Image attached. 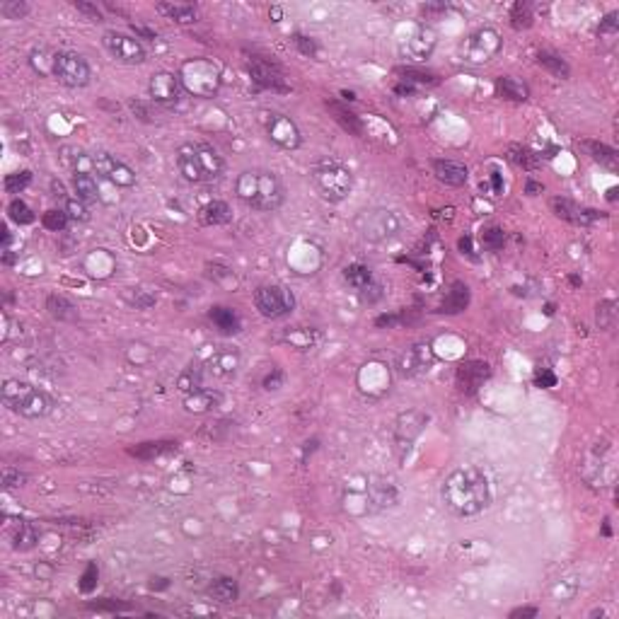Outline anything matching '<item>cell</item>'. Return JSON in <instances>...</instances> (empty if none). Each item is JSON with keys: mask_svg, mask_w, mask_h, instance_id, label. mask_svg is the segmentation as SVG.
I'll return each mask as SVG.
<instances>
[{"mask_svg": "<svg viewBox=\"0 0 619 619\" xmlns=\"http://www.w3.org/2000/svg\"><path fill=\"white\" fill-rule=\"evenodd\" d=\"M237 199L257 211H276L283 206L286 192L278 177L266 169H245L235 184Z\"/></svg>", "mask_w": 619, "mask_h": 619, "instance_id": "obj_2", "label": "cell"}, {"mask_svg": "<svg viewBox=\"0 0 619 619\" xmlns=\"http://www.w3.org/2000/svg\"><path fill=\"white\" fill-rule=\"evenodd\" d=\"M182 87L194 97H213L220 90V68L208 59H192L179 70Z\"/></svg>", "mask_w": 619, "mask_h": 619, "instance_id": "obj_5", "label": "cell"}, {"mask_svg": "<svg viewBox=\"0 0 619 619\" xmlns=\"http://www.w3.org/2000/svg\"><path fill=\"white\" fill-rule=\"evenodd\" d=\"M498 51H501V34L491 27L477 29L474 34H469V39L462 46L464 61H469V63H487Z\"/></svg>", "mask_w": 619, "mask_h": 619, "instance_id": "obj_9", "label": "cell"}, {"mask_svg": "<svg viewBox=\"0 0 619 619\" xmlns=\"http://www.w3.org/2000/svg\"><path fill=\"white\" fill-rule=\"evenodd\" d=\"M158 10L162 15H167L169 20L179 22V24H192V22H196V8H192V5H167V3H160Z\"/></svg>", "mask_w": 619, "mask_h": 619, "instance_id": "obj_33", "label": "cell"}, {"mask_svg": "<svg viewBox=\"0 0 619 619\" xmlns=\"http://www.w3.org/2000/svg\"><path fill=\"white\" fill-rule=\"evenodd\" d=\"M177 167L187 182H213L223 172V158L208 143H184L177 151Z\"/></svg>", "mask_w": 619, "mask_h": 619, "instance_id": "obj_3", "label": "cell"}, {"mask_svg": "<svg viewBox=\"0 0 619 619\" xmlns=\"http://www.w3.org/2000/svg\"><path fill=\"white\" fill-rule=\"evenodd\" d=\"M75 8L80 10V13H85L90 20H97V22H100V20H102V13H100V10H97V5H90V3H75Z\"/></svg>", "mask_w": 619, "mask_h": 619, "instance_id": "obj_58", "label": "cell"}, {"mask_svg": "<svg viewBox=\"0 0 619 619\" xmlns=\"http://www.w3.org/2000/svg\"><path fill=\"white\" fill-rule=\"evenodd\" d=\"M0 397H3V404L10 411L24 416V419H41L54 406V402H51V397L46 392L37 390L29 383H22V380H5Z\"/></svg>", "mask_w": 619, "mask_h": 619, "instance_id": "obj_4", "label": "cell"}, {"mask_svg": "<svg viewBox=\"0 0 619 619\" xmlns=\"http://www.w3.org/2000/svg\"><path fill=\"white\" fill-rule=\"evenodd\" d=\"M66 213H68L70 220H87L90 218V213H87L85 208V201L80 199H66Z\"/></svg>", "mask_w": 619, "mask_h": 619, "instance_id": "obj_49", "label": "cell"}, {"mask_svg": "<svg viewBox=\"0 0 619 619\" xmlns=\"http://www.w3.org/2000/svg\"><path fill=\"white\" fill-rule=\"evenodd\" d=\"M0 13L8 20H22L24 15L29 13V8L24 3H20V0H5V3L0 5Z\"/></svg>", "mask_w": 619, "mask_h": 619, "instance_id": "obj_47", "label": "cell"}, {"mask_svg": "<svg viewBox=\"0 0 619 619\" xmlns=\"http://www.w3.org/2000/svg\"><path fill=\"white\" fill-rule=\"evenodd\" d=\"M105 46L112 56L119 61V63H126V66H138L146 61V49L136 37H128L123 32H107L105 34Z\"/></svg>", "mask_w": 619, "mask_h": 619, "instance_id": "obj_11", "label": "cell"}, {"mask_svg": "<svg viewBox=\"0 0 619 619\" xmlns=\"http://www.w3.org/2000/svg\"><path fill=\"white\" fill-rule=\"evenodd\" d=\"M431 167L438 182L448 184V187H462L469 179V169L457 160H433Z\"/></svg>", "mask_w": 619, "mask_h": 619, "instance_id": "obj_19", "label": "cell"}, {"mask_svg": "<svg viewBox=\"0 0 619 619\" xmlns=\"http://www.w3.org/2000/svg\"><path fill=\"white\" fill-rule=\"evenodd\" d=\"M22 482H24V474H20V469H13V467H5L3 469V484H5V489L22 487Z\"/></svg>", "mask_w": 619, "mask_h": 619, "instance_id": "obj_52", "label": "cell"}, {"mask_svg": "<svg viewBox=\"0 0 619 619\" xmlns=\"http://www.w3.org/2000/svg\"><path fill=\"white\" fill-rule=\"evenodd\" d=\"M617 305L612 300H605L597 305V324L600 329H612L615 327V317H617Z\"/></svg>", "mask_w": 619, "mask_h": 619, "instance_id": "obj_44", "label": "cell"}, {"mask_svg": "<svg viewBox=\"0 0 619 619\" xmlns=\"http://www.w3.org/2000/svg\"><path fill=\"white\" fill-rule=\"evenodd\" d=\"M344 276H346V281L353 288H358V291L365 286V283L373 281V278H370V269H368V266H363V264H351V266H346Z\"/></svg>", "mask_w": 619, "mask_h": 619, "instance_id": "obj_40", "label": "cell"}, {"mask_svg": "<svg viewBox=\"0 0 619 619\" xmlns=\"http://www.w3.org/2000/svg\"><path fill=\"white\" fill-rule=\"evenodd\" d=\"M44 225L49 230H63L66 228V223H68V213H66V211H46L44 213Z\"/></svg>", "mask_w": 619, "mask_h": 619, "instance_id": "obj_48", "label": "cell"}, {"mask_svg": "<svg viewBox=\"0 0 619 619\" xmlns=\"http://www.w3.org/2000/svg\"><path fill=\"white\" fill-rule=\"evenodd\" d=\"M436 44H438V34L433 32L431 27H419V29H414V34L404 41V49L402 51H404L409 59L424 61L433 54Z\"/></svg>", "mask_w": 619, "mask_h": 619, "instance_id": "obj_17", "label": "cell"}, {"mask_svg": "<svg viewBox=\"0 0 619 619\" xmlns=\"http://www.w3.org/2000/svg\"><path fill=\"white\" fill-rule=\"evenodd\" d=\"M266 133L283 151H296L303 141L298 123L286 114H269V119H266Z\"/></svg>", "mask_w": 619, "mask_h": 619, "instance_id": "obj_13", "label": "cell"}, {"mask_svg": "<svg viewBox=\"0 0 619 619\" xmlns=\"http://www.w3.org/2000/svg\"><path fill=\"white\" fill-rule=\"evenodd\" d=\"M34 542H37V530L29 523H20V530L15 535V547L17 549H32Z\"/></svg>", "mask_w": 619, "mask_h": 619, "instance_id": "obj_43", "label": "cell"}, {"mask_svg": "<svg viewBox=\"0 0 619 619\" xmlns=\"http://www.w3.org/2000/svg\"><path fill=\"white\" fill-rule=\"evenodd\" d=\"M204 375H206L204 363L196 360V363H192L189 368L182 370V375H179V380H177V387L184 392V395H192V392L204 387Z\"/></svg>", "mask_w": 619, "mask_h": 619, "instance_id": "obj_27", "label": "cell"}, {"mask_svg": "<svg viewBox=\"0 0 619 619\" xmlns=\"http://www.w3.org/2000/svg\"><path fill=\"white\" fill-rule=\"evenodd\" d=\"M8 213H10V218H13L15 223H20V225H29V223H34V213H32V208H29V206L24 204V201H20V199H15L13 204L8 206Z\"/></svg>", "mask_w": 619, "mask_h": 619, "instance_id": "obj_41", "label": "cell"}, {"mask_svg": "<svg viewBox=\"0 0 619 619\" xmlns=\"http://www.w3.org/2000/svg\"><path fill=\"white\" fill-rule=\"evenodd\" d=\"M441 496L450 513L460 515V518H469V515H479L487 508L491 491H489V482L482 469L457 467L445 479Z\"/></svg>", "mask_w": 619, "mask_h": 619, "instance_id": "obj_1", "label": "cell"}, {"mask_svg": "<svg viewBox=\"0 0 619 619\" xmlns=\"http://www.w3.org/2000/svg\"><path fill=\"white\" fill-rule=\"evenodd\" d=\"M399 75H404V80H419V82H431V75L428 73H419V70H411V68H399L397 70Z\"/></svg>", "mask_w": 619, "mask_h": 619, "instance_id": "obj_57", "label": "cell"}, {"mask_svg": "<svg viewBox=\"0 0 619 619\" xmlns=\"http://www.w3.org/2000/svg\"><path fill=\"white\" fill-rule=\"evenodd\" d=\"M281 380H283V378H281V373H276V375H273V378H271V375H269V378H266V380H264L266 390H276V387H278V385H281Z\"/></svg>", "mask_w": 619, "mask_h": 619, "instance_id": "obj_61", "label": "cell"}, {"mask_svg": "<svg viewBox=\"0 0 619 619\" xmlns=\"http://www.w3.org/2000/svg\"><path fill=\"white\" fill-rule=\"evenodd\" d=\"M518 617H537V607H518V610L510 612V619Z\"/></svg>", "mask_w": 619, "mask_h": 619, "instance_id": "obj_60", "label": "cell"}, {"mask_svg": "<svg viewBox=\"0 0 619 619\" xmlns=\"http://www.w3.org/2000/svg\"><path fill=\"white\" fill-rule=\"evenodd\" d=\"M46 310L51 312V317L63 319V322H73V319L77 317V307L63 296H49V300H46Z\"/></svg>", "mask_w": 619, "mask_h": 619, "instance_id": "obj_30", "label": "cell"}, {"mask_svg": "<svg viewBox=\"0 0 619 619\" xmlns=\"http://www.w3.org/2000/svg\"><path fill=\"white\" fill-rule=\"evenodd\" d=\"M360 298H363L365 303H375V300H380V298H383V288L378 286V283H365L363 288H360Z\"/></svg>", "mask_w": 619, "mask_h": 619, "instance_id": "obj_53", "label": "cell"}, {"mask_svg": "<svg viewBox=\"0 0 619 619\" xmlns=\"http://www.w3.org/2000/svg\"><path fill=\"white\" fill-rule=\"evenodd\" d=\"M496 90L501 92L505 100H513V102H525V100H528V87H525L520 80H515V77H510V75L498 77Z\"/></svg>", "mask_w": 619, "mask_h": 619, "instance_id": "obj_32", "label": "cell"}, {"mask_svg": "<svg viewBox=\"0 0 619 619\" xmlns=\"http://www.w3.org/2000/svg\"><path fill=\"white\" fill-rule=\"evenodd\" d=\"M254 305L264 317L269 319H278L286 317L293 307H296V298L288 291L286 286H278V283H269V286H259L254 293Z\"/></svg>", "mask_w": 619, "mask_h": 619, "instance_id": "obj_7", "label": "cell"}, {"mask_svg": "<svg viewBox=\"0 0 619 619\" xmlns=\"http://www.w3.org/2000/svg\"><path fill=\"white\" fill-rule=\"evenodd\" d=\"M510 24L515 29H523L533 24V10H530L528 3H515L513 10H510Z\"/></svg>", "mask_w": 619, "mask_h": 619, "instance_id": "obj_42", "label": "cell"}, {"mask_svg": "<svg viewBox=\"0 0 619 619\" xmlns=\"http://www.w3.org/2000/svg\"><path fill=\"white\" fill-rule=\"evenodd\" d=\"M489 378V365L484 360H469L457 368V387L462 392H477Z\"/></svg>", "mask_w": 619, "mask_h": 619, "instance_id": "obj_20", "label": "cell"}, {"mask_svg": "<svg viewBox=\"0 0 619 619\" xmlns=\"http://www.w3.org/2000/svg\"><path fill=\"white\" fill-rule=\"evenodd\" d=\"M503 242H505L503 230H498V228H489L487 232H484V247H487V250H491V252L501 250Z\"/></svg>", "mask_w": 619, "mask_h": 619, "instance_id": "obj_51", "label": "cell"}, {"mask_svg": "<svg viewBox=\"0 0 619 619\" xmlns=\"http://www.w3.org/2000/svg\"><path fill=\"white\" fill-rule=\"evenodd\" d=\"M314 184L327 201H344L353 189V174L342 162H322L314 169Z\"/></svg>", "mask_w": 619, "mask_h": 619, "instance_id": "obj_6", "label": "cell"}, {"mask_svg": "<svg viewBox=\"0 0 619 619\" xmlns=\"http://www.w3.org/2000/svg\"><path fill=\"white\" fill-rule=\"evenodd\" d=\"M296 44H298V49H300L305 56H314V54H317V44H314V41L310 39V37H303V34H298Z\"/></svg>", "mask_w": 619, "mask_h": 619, "instance_id": "obj_55", "label": "cell"}, {"mask_svg": "<svg viewBox=\"0 0 619 619\" xmlns=\"http://www.w3.org/2000/svg\"><path fill=\"white\" fill-rule=\"evenodd\" d=\"M508 160L513 165H518V167H525V169L537 167V155H535L533 151H528L525 146H510L508 148Z\"/></svg>", "mask_w": 619, "mask_h": 619, "instance_id": "obj_38", "label": "cell"}, {"mask_svg": "<svg viewBox=\"0 0 619 619\" xmlns=\"http://www.w3.org/2000/svg\"><path fill=\"white\" fill-rule=\"evenodd\" d=\"M537 63L542 66V68H547L549 73H554V75H559V77H569V73H571L569 63H566L561 56L549 54V51H542L540 59H537Z\"/></svg>", "mask_w": 619, "mask_h": 619, "instance_id": "obj_36", "label": "cell"}, {"mask_svg": "<svg viewBox=\"0 0 619 619\" xmlns=\"http://www.w3.org/2000/svg\"><path fill=\"white\" fill-rule=\"evenodd\" d=\"M208 317H211V322L215 324V329H218V332H223V334H237L240 332V317H237V312L232 307H211V312H208Z\"/></svg>", "mask_w": 619, "mask_h": 619, "instance_id": "obj_24", "label": "cell"}, {"mask_svg": "<svg viewBox=\"0 0 619 619\" xmlns=\"http://www.w3.org/2000/svg\"><path fill=\"white\" fill-rule=\"evenodd\" d=\"M525 189H528V194H530V196H535V194H540L544 187H542V184H537V182H533V179H530V182H528V187H525Z\"/></svg>", "mask_w": 619, "mask_h": 619, "instance_id": "obj_62", "label": "cell"}, {"mask_svg": "<svg viewBox=\"0 0 619 619\" xmlns=\"http://www.w3.org/2000/svg\"><path fill=\"white\" fill-rule=\"evenodd\" d=\"M208 593L215 597L218 602H235L237 600V583L232 579H218L213 586L208 588Z\"/></svg>", "mask_w": 619, "mask_h": 619, "instance_id": "obj_35", "label": "cell"}, {"mask_svg": "<svg viewBox=\"0 0 619 619\" xmlns=\"http://www.w3.org/2000/svg\"><path fill=\"white\" fill-rule=\"evenodd\" d=\"M551 593H554L556 600H564V602H566V600H571V597L576 595V581H574V579H564V581H559V583H556V586H554V590H551Z\"/></svg>", "mask_w": 619, "mask_h": 619, "instance_id": "obj_50", "label": "cell"}, {"mask_svg": "<svg viewBox=\"0 0 619 619\" xmlns=\"http://www.w3.org/2000/svg\"><path fill=\"white\" fill-rule=\"evenodd\" d=\"M218 404H220V395L218 392L206 390V387L192 392V395H184V409H187L189 414H208V411H213Z\"/></svg>", "mask_w": 619, "mask_h": 619, "instance_id": "obj_23", "label": "cell"}, {"mask_svg": "<svg viewBox=\"0 0 619 619\" xmlns=\"http://www.w3.org/2000/svg\"><path fill=\"white\" fill-rule=\"evenodd\" d=\"M537 385L540 387H554L556 385L554 373H549V370H542V373H537Z\"/></svg>", "mask_w": 619, "mask_h": 619, "instance_id": "obj_59", "label": "cell"}, {"mask_svg": "<svg viewBox=\"0 0 619 619\" xmlns=\"http://www.w3.org/2000/svg\"><path fill=\"white\" fill-rule=\"evenodd\" d=\"M95 581H97V566L95 564H90L87 566V574H85V579H82V583H80V588L85 593H90L92 588H95Z\"/></svg>", "mask_w": 619, "mask_h": 619, "instance_id": "obj_56", "label": "cell"}, {"mask_svg": "<svg viewBox=\"0 0 619 619\" xmlns=\"http://www.w3.org/2000/svg\"><path fill=\"white\" fill-rule=\"evenodd\" d=\"M29 182H32V174H29V172L8 174V177H5V192H8V194H20Z\"/></svg>", "mask_w": 619, "mask_h": 619, "instance_id": "obj_45", "label": "cell"}, {"mask_svg": "<svg viewBox=\"0 0 619 619\" xmlns=\"http://www.w3.org/2000/svg\"><path fill=\"white\" fill-rule=\"evenodd\" d=\"M551 211H554L559 218L571 220V223H579V225L593 223V220L597 218L595 211L581 208V206H576L574 201H569V199H551Z\"/></svg>", "mask_w": 619, "mask_h": 619, "instance_id": "obj_22", "label": "cell"}, {"mask_svg": "<svg viewBox=\"0 0 619 619\" xmlns=\"http://www.w3.org/2000/svg\"><path fill=\"white\" fill-rule=\"evenodd\" d=\"M356 228H358V232L365 240L380 242L387 240V237H395L399 232V218L392 211H365L356 220Z\"/></svg>", "mask_w": 619, "mask_h": 619, "instance_id": "obj_8", "label": "cell"}, {"mask_svg": "<svg viewBox=\"0 0 619 619\" xmlns=\"http://www.w3.org/2000/svg\"><path fill=\"white\" fill-rule=\"evenodd\" d=\"M92 167L100 177H105L107 182L116 184V187H133L136 184V172L128 167L126 162L116 160L114 155L109 153H95L92 155Z\"/></svg>", "mask_w": 619, "mask_h": 619, "instance_id": "obj_12", "label": "cell"}, {"mask_svg": "<svg viewBox=\"0 0 619 619\" xmlns=\"http://www.w3.org/2000/svg\"><path fill=\"white\" fill-rule=\"evenodd\" d=\"M370 501L373 503H378V505H392L397 501V491H395V487H392L390 482H380V484H370Z\"/></svg>", "mask_w": 619, "mask_h": 619, "instance_id": "obj_37", "label": "cell"}, {"mask_svg": "<svg viewBox=\"0 0 619 619\" xmlns=\"http://www.w3.org/2000/svg\"><path fill=\"white\" fill-rule=\"evenodd\" d=\"M123 300L136 310H146V307L155 305V296L148 291H143V288H126V291H123Z\"/></svg>", "mask_w": 619, "mask_h": 619, "instance_id": "obj_39", "label": "cell"}, {"mask_svg": "<svg viewBox=\"0 0 619 619\" xmlns=\"http://www.w3.org/2000/svg\"><path fill=\"white\" fill-rule=\"evenodd\" d=\"M597 34H600V37H615V34H617V13L607 15V17L602 20Z\"/></svg>", "mask_w": 619, "mask_h": 619, "instance_id": "obj_54", "label": "cell"}, {"mask_svg": "<svg viewBox=\"0 0 619 619\" xmlns=\"http://www.w3.org/2000/svg\"><path fill=\"white\" fill-rule=\"evenodd\" d=\"M199 218L204 225H225V223H230L232 213H230V206L225 204V201H211V204H206L204 208H201Z\"/></svg>", "mask_w": 619, "mask_h": 619, "instance_id": "obj_25", "label": "cell"}, {"mask_svg": "<svg viewBox=\"0 0 619 619\" xmlns=\"http://www.w3.org/2000/svg\"><path fill=\"white\" fill-rule=\"evenodd\" d=\"M29 63H32V68L37 70L39 75H54L56 54H51L49 49H37V51H32V56H29Z\"/></svg>", "mask_w": 619, "mask_h": 619, "instance_id": "obj_34", "label": "cell"}, {"mask_svg": "<svg viewBox=\"0 0 619 619\" xmlns=\"http://www.w3.org/2000/svg\"><path fill=\"white\" fill-rule=\"evenodd\" d=\"M148 90H151L153 100L160 102V105H174L182 95V80H179V75L160 70V73H153Z\"/></svg>", "mask_w": 619, "mask_h": 619, "instance_id": "obj_15", "label": "cell"}, {"mask_svg": "<svg viewBox=\"0 0 619 619\" xmlns=\"http://www.w3.org/2000/svg\"><path fill=\"white\" fill-rule=\"evenodd\" d=\"M54 77H59L61 85L66 87H85L90 82V66L82 59L80 54H73V51H61L56 54V68H54Z\"/></svg>", "mask_w": 619, "mask_h": 619, "instance_id": "obj_10", "label": "cell"}, {"mask_svg": "<svg viewBox=\"0 0 619 619\" xmlns=\"http://www.w3.org/2000/svg\"><path fill=\"white\" fill-rule=\"evenodd\" d=\"M583 151H586L588 155H590L595 162H600L602 167H610V169H617V162H619V155L615 148L605 146V143H593V141H583L581 143Z\"/></svg>", "mask_w": 619, "mask_h": 619, "instance_id": "obj_26", "label": "cell"}, {"mask_svg": "<svg viewBox=\"0 0 619 619\" xmlns=\"http://www.w3.org/2000/svg\"><path fill=\"white\" fill-rule=\"evenodd\" d=\"M433 360H436V353H433L431 344H414V346H409L404 353H399V358H397V368H399L402 375L411 378V375L426 373V370L433 365Z\"/></svg>", "mask_w": 619, "mask_h": 619, "instance_id": "obj_14", "label": "cell"}, {"mask_svg": "<svg viewBox=\"0 0 619 619\" xmlns=\"http://www.w3.org/2000/svg\"><path fill=\"white\" fill-rule=\"evenodd\" d=\"M73 189L80 201H97V196H100L97 182L90 172H75L73 174Z\"/></svg>", "mask_w": 619, "mask_h": 619, "instance_id": "obj_31", "label": "cell"}, {"mask_svg": "<svg viewBox=\"0 0 619 619\" xmlns=\"http://www.w3.org/2000/svg\"><path fill=\"white\" fill-rule=\"evenodd\" d=\"M329 112L334 114V119H337L339 123H342L344 131H351L356 133V136H360L363 133V126H360V119L353 114V112H349L344 105H339V102H327Z\"/></svg>", "mask_w": 619, "mask_h": 619, "instance_id": "obj_29", "label": "cell"}, {"mask_svg": "<svg viewBox=\"0 0 619 619\" xmlns=\"http://www.w3.org/2000/svg\"><path fill=\"white\" fill-rule=\"evenodd\" d=\"M169 448H172V443H143V445L133 448L131 455H136V457H155V455H160V452L169 450Z\"/></svg>", "mask_w": 619, "mask_h": 619, "instance_id": "obj_46", "label": "cell"}, {"mask_svg": "<svg viewBox=\"0 0 619 619\" xmlns=\"http://www.w3.org/2000/svg\"><path fill=\"white\" fill-rule=\"evenodd\" d=\"M424 424H426V416L419 414V411H409V414L399 416V421H397V443H399V450H409L411 441L419 436Z\"/></svg>", "mask_w": 619, "mask_h": 619, "instance_id": "obj_21", "label": "cell"}, {"mask_svg": "<svg viewBox=\"0 0 619 619\" xmlns=\"http://www.w3.org/2000/svg\"><path fill=\"white\" fill-rule=\"evenodd\" d=\"M237 368H240V353L232 349H218L204 360L206 375H213V378H220V380L235 375Z\"/></svg>", "mask_w": 619, "mask_h": 619, "instance_id": "obj_16", "label": "cell"}, {"mask_svg": "<svg viewBox=\"0 0 619 619\" xmlns=\"http://www.w3.org/2000/svg\"><path fill=\"white\" fill-rule=\"evenodd\" d=\"M250 75H252V80L259 82L261 87H269V90H288L281 70H278L273 63H269V61L250 59Z\"/></svg>", "mask_w": 619, "mask_h": 619, "instance_id": "obj_18", "label": "cell"}, {"mask_svg": "<svg viewBox=\"0 0 619 619\" xmlns=\"http://www.w3.org/2000/svg\"><path fill=\"white\" fill-rule=\"evenodd\" d=\"M467 303H469V288L464 286V283H452V288L448 291L445 300H443L441 305V312L457 314L467 307Z\"/></svg>", "mask_w": 619, "mask_h": 619, "instance_id": "obj_28", "label": "cell"}]
</instances>
